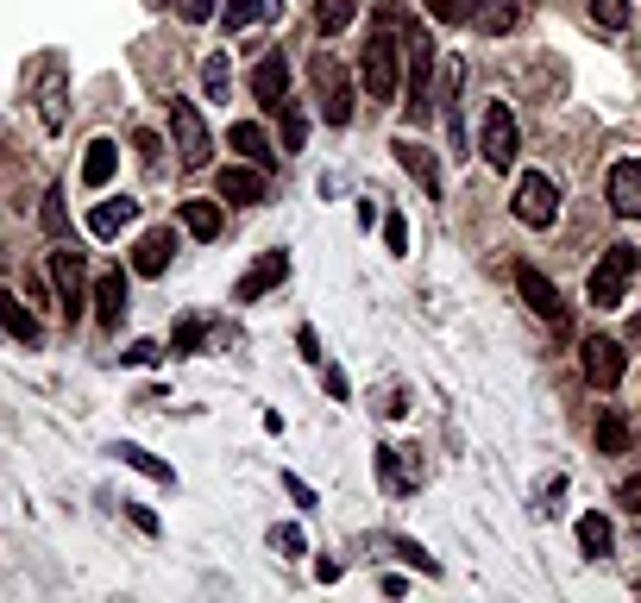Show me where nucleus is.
I'll return each instance as SVG.
<instances>
[{
  "mask_svg": "<svg viewBox=\"0 0 641 603\" xmlns=\"http://www.w3.org/2000/svg\"><path fill=\"white\" fill-rule=\"evenodd\" d=\"M579 547L591 553V560H610V547H617V528H610V516H579Z\"/></svg>",
  "mask_w": 641,
  "mask_h": 603,
  "instance_id": "obj_22",
  "label": "nucleus"
},
{
  "mask_svg": "<svg viewBox=\"0 0 641 603\" xmlns=\"http://www.w3.org/2000/svg\"><path fill=\"white\" fill-rule=\"evenodd\" d=\"M290 277V252H258V264L246 277H239V290H234V302H258L265 290H277Z\"/></svg>",
  "mask_w": 641,
  "mask_h": 603,
  "instance_id": "obj_13",
  "label": "nucleus"
},
{
  "mask_svg": "<svg viewBox=\"0 0 641 603\" xmlns=\"http://www.w3.org/2000/svg\"><path fill=\"white\" fill-rule=\"evenodd\" d=\"M352 20H359V0H314V32H321V39L347 32Z\"/></svg>",
  "mask_w": 641,
  "mask_h": 603,
  "instance_id": "obj_24",
  "label": "nucleus"
},
{
  "mask_svg": "<svg viewBox=\"0 0 641 603\" xmlns=\"http://www.w3.org/2000/svg\"><path fill=\"white\" fill-rule=\"evenodd\" d=\"M170 258H176V233L170 227H152V233L133 246V271L138 277H164L170 271Z\"/></svg>",
  "mask_w": 641,
  "mask_h": 603,
  "instance_id": "obj_14",
  "label": "nucleus"
},
{
  "mask_svg": "<svg viewBox=\"0 0 641 603\" xmlns=\"http://www.w3.org/2000/svg\"><path fill=\"white\" fill-rule=\"evenodd\" d=\"M516 290H523V302L535 314H541L547 328H560L566 321V302H560V290H554V283H547L541 271H535V264H516Z\"/></svg>",
  "mask_w": 641,
  "mask_h": 603,
  "instance_id": "obj_11",
  "label": "nucleus"
},
{
  "mask_svg": "<svg viewBox=\"0 0 641 603\" xmlns=\"http://www.w3.org/2000/svg\"><path fill=\"white\" fill-rule=\"evenodd\" d=\"M44 227H51V233H58V239L70 233V220H63V195H58V189L44 195Z\"/></svg>",
  "mask_w": 641,
  "mask_h": 603,
  "instance_id": "obj_38",
  "label": "nucleus"
},
{
  "mask_svg": "<svg viewBox=\"0 0 641 603\" xmlns=\"http://www.w3.org/2000/svg\"><path fill=\"white\" fill-rule=\"evenodd\" d=\"M579 358H585V377H591V389H617L622 371H629V352H622L610 333H591Z\"/></svg>",
  "mask_w": 641,
  "mask_h": 603,
  "instance_id": "obj_9",
  "label": "nucleus"
},
{
  "mask_svg": "<svg viewBox=\"0 0 641 603\" xmlns=\"http://www.w3.org/2000/svg\"><path fill=\"white\" fill-rule=\"evenodd\" d=\"M441 25H478V32H509L516 0H422Z\"/></svg>",
  "mask_w": 641,
  "mask_h": 603,
  "instance_id": "obj_4",
  "label": "nucleus"
},
{
  "mask_svg": "<svg viewBox=\"0 0 641 603\" xmlns=\"http://www.w3.org/2000/svg\"><path fill=\"white\" fill-rule=\"evenodd\" d=\"M314 95H321V119L328 126H347L352 119V82L333 58H314Z\"/></svg>",
  "mask_w": 641,
  "mask_h": 603,
  "instance_id": "obj_8",
  "label": "nucleus"
},
{
  "mask_svg": "<svg viewBox=\"0 0 641 603\" xmlns=\"http://www.w3.org/2000/svg\"><path fill=\"white\" fill-rule=\"evenodd\" d=\"M478 152H485L490 170H516L523 133H516V114H509V101H490V107H485V126H478Z\"/></svg>",
  "mask_w": 641,
  "mask_h": 603,
  "instance_id": "obj_5",
  "label": "nucleus"
},
{
  "mask_svg": "<svg viewBox=\"0 0 641 603\" xmlns=\"http://www.w3.org/2000/svg\"><path fill=\"white\" fill-rule=\"evenodd\" d=\"M227 82H234V76H227V58H208V63H201V89H208L214 101H227Z\"/></svg>",
  "mask_w": 641,
  "mask_h": 603,
  "instance_id": "obj_34",
  "label": "nucleus"
},
{
  "mask_svg": "<svg viewBox=\"0 0 641 603\" xmlns=\"http://www.w3.org/2000/svg\"><path fill=\"white\" fill-rule=\"evenodd\" d=\"M170 138H176L183 170H201V164H208L214 138H208V119L195 114V101H170Z\"/></svg>",
  "mask_w": 641,
  "mask_h": 603,
  "instance_id": "obj_7",
  "label": "nucleus"
},
{
  "mask_svg": "<svg viewBox=\"0 0 641 603\" xmlns=\"http://www.w3.org/2000/svg\"><path fill=\"white\" fill-rule=\"evenodd\" d=\"M591 20L603 32H617V25H629V0H591Z\"/></svg>",
  "mask_w": 641,
  "mask_h": 603,
  "instance_id": "obj_33",
  "label": "nucleus"
},
{
  "mask_svg": "<svg viewBox=\"0 0 641 603\" xmlns=\"http://www.w3.org/2000/svg\"><path fill=\"white\" fill-rule=\"evenodd\" d=\"M396 32H409V13H403V7H384L378 25H371V39H365V58H359V82L371 89V101L396 95V63H403Z\"/></svg>",
  "mask_w": 641,
  "mask_h": 603,
  "instance_id": "obj_1",
  "label": "nucleus"
},
{
  "mask_svg": "<svg viewBox=\"0 0 641 603\" xmlns=\"http://www.w3.org/2000/svg\"><path fill=\"white\" fill-rule=\"evenodd\" d=\"M459 82H466V70H459V63H447V101H459ZM453 145H459V152H466V119H459V107H453Z\"/></svg>",
  "mask_w": 641,
  "mask_h": 603,
  "instance_id": "obj_32",
  "label": "nucleus"
},
{
  "mask_svg": "<svg viewBox=\"0 0 641 603\" xmlns=\"http://www.w3.org/2000/svg\"><path fill=\"white\" fill-rule=\"evenodd\" d=\"M403 58H409V101H403V114L409 119H427V114H434V39H427L422 25H409Z\"/></svg>",
  "mask_w": 641,
  "mask_h": 603,
  "instance_id": "obj_3",
  "label": "nucleus"
},
{
  "mask_svg": "<svg viewBox=\"0 0 641 603\" xmlns=\"http://www.w3.org/2000/svg\"><path fill=\"white\" fill-rule=\"evenodd\" d=\"M390 152H396V164H403V170L422 183V195H441V164H434V152H427V145H415V138H396Z\"/></svg>",
  "mask_w": 641,
  "mask_h": 603,
  "instance_id": "obj_15",
  "label": "nucleus"
},
{
  "mask_svg": "<svg viewBox=\"0 0 641 603\" xmlns=\"http://www.w3.org/2000/svg\"><path fill=\"white\" fill-rule=\"evenodd\" d=\"M277 7H283V0H227L220 25H227V32H246V25H258V20H277Z\"/></svg>",
  "mask_w": 641,
  "mask_h": 603,
  "instance_id": "obj_23",
  "label": "nucleus"
},
{
  "mask_svg": "<svg viewBox=\"0 0 641 603\" xmlns=\"http://www.w3.org/2000/svg\"><path fill=\"white\" fill-rule=\"evenodd\" d=\"M252 95L265 101V107H277V101L290 95V63L277 58V51H271V58H258V70H252Z\"/></svg>",
  "mask_w": 641,
  "mask_h": 603,
  "instance_id": "obj_16",
  "label": "nucleus"
},
{
  "mask_svg": "<svg viewBox=\"0 0 641 603\" xmlns=\"http://www.w3.org/2000/svg\"><path fill=\"white\" fill-rule=\"evenodd\" d=\"M114 170H120V145H114V138H95L89 157H82V183H89V189H107Z\"/></svg>",
  "mask_w": 641,
  "mask_h": 603,
  "instance_id": "obj_18",
  "label": "nucleus"
},
{
  "mask_svg": "<svg viewBox=\"0 0 641 603\" xmlns=\"http://www.w3.org/2000/svg\"><path fill=\"white\" fill-rule=\"evenodd\" d=\"M201 340H208V328H201V321H183V328L170 333V346H176V352H195Z\"/></svg>",
  "mask_w": 641,
  "mask_h": 603,
  "instance_id": "obj_35",
  "label": "nucleus"
},
{
  "mask_svg": "<svg viewBox=\"0 0 641 603\" xmlns=\"http://www.w3.org/2000/svg\"><path fill=\"white\" fill-rule=\"evenodd\" d=\"M271 547H277V553H290V560H296V553H302V528L277 522V528H271Z\"/></svg>",
  "mask_w": 641,
  "mask_h": 603,
  "instance_id": "obj_36",
  "label": "nucleus"
},
{
  "mask_svg": "<svg viewBox=\"0 0 641 603\" xmlns=\"http://www.w3.org/2000/svg\"><path fill=\"white\" fill-rule=\"evenodd\" d=\"M51 283H58L63 321H82V302H89V283H82V252H51Z\"/></svg>",
  "mask_w": 641,
  "mask_h": 603,
  "instance_id": "obj_10",
  "label": "nucleus"
},
{
  "mask_svg": "<svg viewBox=\"0 0 641 603\" xmlns=\"http://www.w3.org/2000/svg\"><path fill=\"white\" fill-rule=\"evenodd\" d=\"M403 459H409V447H384V453H378V471H384V485H390V490L422 485V471H409Z\"/></svg>",
  "mask_w": 641,
  "mask_h": 603,
  "instance_id": "obj_28",
  "label": "nucleus"
},
{
  "mask_svg": "<svg viewBox=\"0 0 641 603\" xmlns=\"http://www.w3.org/2000/svg\"><path fill=\"white\" fill-rule=\"evenodd\" d=\"M603 195H610V208H617L622 220H641V164H610V176H603Z\"/></svg>",
  "mask_w": 641,
  "mask_h": 603,
  "instance_id": "obj_12",
  "label": "nucleus"
},
{
  "mask_svg": "<svg viewBox=\"0 0 641 603\" xmlns=\"http://www.w3.org/2000/svg\"><path fill=\"white\" fill-rule=\"evenodd\" d=\"M176 13L189 25H201V20H214V0H176Z\"/></svg>",
  "mask_w": 641,
  "mask_h": 603,
  "instance_id": "obj_39",
  "label": "nucleus"
},
{
  "mask_svg": "<svg viewBox=\"0 0 641 603\" xmlns=\"http://www.w3.org/2000/svg\"><path fill=\"white\" fill-rule=\"evenodd\" d=\"M509 215L523 220V227H554L560 220V195L547 183L541 170H523L516 176V189H509Z\"/></svg>",
  "mask_w": 641,
  "mask_h": 603,
  "instance_id": "obj_6",
  "label": "nucleus"
},
{
  "mask_svg": "<svg viewBox=\"0 0 641 603\" xmlns=\"http://www.w3.org/2000/svg\"><path fill=\"white\" fill-rule=\"evenodd\" d=\"M641 271V252L622 239V246H610V252L598 258V271H591V283H585V295L598 302V309H622V295H629V283H635Z\"/></svg>",
  "mask_w": 641,
  "mask_h": 603,
  "instance_id": "obj_2",
  "label": "nucleus"
},
{
  "mask_svg": "<svg viewBox=\"0 0 641 603\" xmlns=\"http://www.w3.org/2000/svg\"><path fill=\"white\" fill-rule=\"evenodd\" d=\"M126 309H133V302H126V277H120V271H101V283H95V314L107 321V328H120V321H126Z\"/></svg>",
  "mask_w": 641,
  "mask_h": 603,
  "instance_id": "obj_17",
  "label": "nucleus"
},
{
  "mask_svg": "<svg viewBox=\"0 0 641 603\" xmlns=\"http://www.w3.org/2000/svg\"><path fill=\"white\" fill-rule=\"evenodd\" d=\"M183 227L195 239H220V208L214 201H183Z\"/></svg>",
  "mask_w": 641,
  "mask_h": 603,
  "instance_id": "obj_29",
  "label": "nucleus"
},
{
  "mask_svg": "<svg viewBox=\"0 0 641 603\" xmlns=\"http://www.w3.org/2000/svg\"><path fill=\"white\" fill-rule=\"evenodd\" d=\"M138 220V201H126V195H120V201H101L95 215H89V233L95 239H114L120 227H133Z\"/></svg>",
  "mask_w": 641,
  "mask_h": 603,
  "instance_id": "obj_21",
  "label": "nucleus"
},
{
  "mask_svg": "<svg viewBox=\"0 0 641 603\" xmlns=\"http://www.w3.org/2000/svg\"><path fill=\"white\" fill-rule=\"evenodd\" d=\"M39 82H44V89H39V101H44L39 114H44V126L58 133V126H63V63L44 58V63H39Z\"/></svg>",
  "mask_w": 641,
  "mask_h": 603,
  "instance_id": "obj_19",
  "label": "nucleus"
},
{
  "mask_svg": "<svg viewBox=\"0 0 641 603\" xmlns=\"http://www.w3.org/2000/svg\"><path fill=\"white\" fill-rule=\"evenodd\" d=\"M0 333H13V340H25V346H39V321H32V309H20L7 290H0Z\"/></svg>",
  "mask_w": 641,
  "mask_h": 603,
  "instance_id": "obj_25",
  "label": "nucleus"
},
{
  "mask_svg": "<svg viewBox=\"0 0 641 603\" xmlns=\"http://www.w3.org/2000/svg\"><path fill=\"white\" fill-rule=\"evenodd\" d=\"M220 195H227V201H246V208H252V201H265V176L246 170V164H227V170H220Z\"/></svg>",
  "mask_w": 641,
  "mask_h": 603,
  "instance_id": "obj_20",
  "label": "nucleus"
},
{
  "mask_svg": "<svg viewBox=\"0 0 641 603\" xmlns=\"http://www.w3.org/2000/svg\"><path fill=\"white\" fill-rule=\"evenodd\" d=\"M622 509H635V516H641V471H629V478H622Z\"/></svg>",
  "mask_w": 641,
  "mask_h": 603,
  "instance_id": "obj_40",
  "label": "nucleus"
},
{
  "mask_svg": "<svg viewBox=\"0 0 641 603\" xmlns=\"http://www.w3.org/2000/svg\"><path fill=\"white\" fill-rule=\"evenodd\" d=\"M598 447H603V453H622V447H629V422H622V415H598Z\"/></svg>",
  "mask_w": 641,
  "mask_h": 603,
  "instance_id": "obj_31",
  "label": "nucleus"
},
{
  "mask_svg": "<svg viewBox=\"0 0 641 603\" xmlns=\"http://www.w3.org/2000/svg\"><path fill=\"white\" fill-rule=\"evenodd\" d=\"M126 365H157V346H152V340H138V346H126Z\"/></svg>",
  "mask_w": 641,
  "mask_h": 603,
  "instance_id": "obj_41",
  "label": "nucleus"
},
{
  "mask_svg": "<svg viewBox=\"0 0 641 603\" xmlns=\"http://www.w3.org/2000/svg\"><path fill=\"white\" fill-rule=\"evenodd\" d=\"M120 466H133V471H145V478H152V485H176V471L164 466V459H152V453L145 447H133V440H120Z\"/></svg>",
  "mask_w": 641,
  "mask_h": 603,
  "instance_id": "obj_26",
  "label": "nucleus"
},
{
  "mask_svg": "<svg viewBox=\"0 0 641 603\" xmlns=\"http://www.w3.org/2000/svg\"><path fill=\"white\" fill-rule=\"evenodd\" d=\"M283 490H290V497H296V503H302V509H309V503H314V490H309V485H302V478H283Z\"/></svg>",
  "mask_w": 641,
  "mask_h": 603,
  "instance_id": "obj_42",
  "label": "nucleus"
},
{
  "mask_svg": "<svg viewBox=\"0 0 641 603\" xmlns=\"http://www.w3.org/2000/svg\"><path fill=\"white\" fill-rule=\"evenodd\" d=\"M227 145H234V152H246L252 164H265V157H271V133H265V126H252V119H239L234 133H227Z\"/></svg>",
  "mask_w": 641,
  "mask_h": 603,
  "instance_id": "obj_27",
  "label": "nucleus"
},
{
  "mask_svg": "<svg viewBox=\"0 0 641 603\" xmlns=\"http://www.w3.org/2000/svg\"><path fill=\"white\" fill-rule=\"evenodd\" d=\"M384 246L390 252H409V220L403 215H384Z\"/></svg>",
  "mask_w": 641,
  "mask_h": 603,
  "instance_id": "obj_37",
  "label": "nucleus"
},
{
  "mask_svg": "<svg viewBox=\"0 0 641 603\" xmlns=\"http://www.w3.org/2000/svg\"><path fill=\"white\" fill-rule=\"evenodd\" d=\"M277 119H283V152H302V138H309V114L283 95V101H277Z\"/></svg>",
  "mask_w": 641,
  "mask_h": 603,
  "instance_id": "obj_30",
  "label": "nucleus"
}]
</instances>
